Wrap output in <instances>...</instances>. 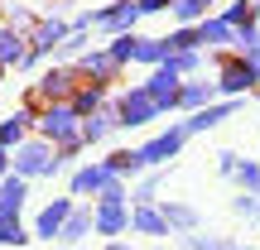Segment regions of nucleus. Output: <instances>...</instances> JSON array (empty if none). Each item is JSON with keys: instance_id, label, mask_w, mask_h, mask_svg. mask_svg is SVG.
Instances as JSON below:
<instances>
[{"instance_id": "1", "label": "nucleus", "mask_w": 260, "mask_h": 250, "mask_svg": "<svg viewBox=\"0 0 260 250\" xmlns=\"http://www.w3.org/2000/svg\"><path fill=\"white\" fill-rule=\"evenodd\" d=\"M73 154H63V149H53L48 139H24V145H15V154H10V164H15V178H53L63 173V164Z\"/></svg>"}, {"instance_id": "2", "label": "nucleus", "mask_w": 260, "mask_h": 250, "mask_svg": "<svg viewBox=\"0 0 260 250\" xmlns=\"http://www.w3.org/2000/svg\"><path fill=\"white\" fill-rule=\"evenodd\" d=\"M39 130H44V139L53 149H63V154H77V149H82V139H77V116H73L68 101L44 106V111H39Z\"/></svg>"}, {"instance_id": "3", "label": "nucleus", "mask_w": 260, "mask_h": 250, "mask_svg": "<svg viewBox=\"0 0 260 250\" xmlns=\"http://www.w3.org/2000/svg\"><path fill=\"white\" fill-rule=\"evenodd\" d=\"M116 125H125V130H135V125H149V121H159V106L145 96V87H125L121 96H116Z\"/></svg>"}, {"instance_id": "4", "label": "nucleus", "mask_w": 260, "mask_h": 250, "mask_svg": "<svg viewBox=\"0 0 260 250\" xmlns=\"http://www.w3.org/2000/svg\"><path fill=\"white\" fill-rule=\"evenodd\" d=\"M77 82H82V77H77L73 67H48V73L34 82V92H29V96H34L39 106H58V101H68V96L77 92Z\"/></svg>"}, {"instance_id": "5", "label": "nucleus", "mask_w": 260, "mask_h": 250, "mask_svg": "<svg viewBox=\"0 0 260 250\" xmlns=\"http://www.w3.org/2000/svg\"><path fill=\"white\" fill-rule=\"evenodd\" d=\"M217 92L222 96H241V92H255L260 87V67H251L246 58H222V73H217Z\"/></svg>"}, {"instance_id": "6", "label": "nucleus", "mask_w": 260, "mask_h": 250, "mask_svg": "<svg viewBox=\"0 0 260 250\" xmlns=\"http://www.w3.org/2000/svg\"><path fill=\"white\" fill-rule=\"evenodd\" d=\"M140 87H145V96L159 106V116H164V111H174V106H178V87H183V77H178L174 67L159 63L154 73H149V82H140Z\"/></svg>"}, {"instance_id": "7", "label": "nucleus", "mask_w": 260, "mask_h": 250, "mask_svg": "<svg viewBox=\"0 0 260 250\" xmlns=\"http://www.w3.org/2000/svg\"><path fill=\"white\" fill-rule=\"evenodd\" d=\"M183 139H188V135H183V125H169L164 135H154L149 145H140L135 154H140V164H145V168H159V164H169V159H178Z\"/></svg>"}, {"instance_id": "8", "label": "nucleus", "mask_w": 260, "mask_h": 250, "mask_svg": "<svg viewBox=\"0 0 260 250\" xmlns=\"http://www.w3.org/2000/svg\"><path fill=\"white\" fill-rule=\"evenodd\" d=\"M68 212H73V197H53V202L39 212V222H34V231H29V236H34V241H58Z\"/></svg>"}, {"instance_id": "9", "label": "nucleus", "mask_w": 260, "mask_h": 250, "mask_svg": "<svg viewBox=\"0 0 260 250\" xmlns=\"http://www.w3.org/2000/svg\"><path fill=\"white\" fill-rule=\"evenodd\" d=\"M92 231L96 236H125L130 231V207H106V202H96V212H92Z\"/></svg>"}, {"instance_id": "10", "label": "nucleus", "mask_w": 260, "mask_h": 250, "mask_svg": "<svg viewBox=\"0 0 260 250\" xmlns=\"http://www.w3.org/2000/svg\"><path fill=\"white\" fill-rule=\"evenodd\" d=\"M24 197H29V183H24V178H15V173L0 178V222H19Z\"/></svg>"}, {"instance_id": "11", "label": "nucleus", "mask_w": 260, "mask_h": 250, "mask_svg": "<svg viewBox=\"0 0 260 250\" xmlns=\"http://www.w3.org/2000/svg\"><path fill=\"white\" fill-rule=\"evenodd\" d=\"M73 73H77V77H92L96 87H106V82H116V73H121V67L106 58V48H92V53H82V63H77Z\"/></svg>"}, {"instance_id": "12", "label": "nucleus", "mask_w": 260, "mask_h": 250, "mask_svg": "<svg viewBox=\"0 0 260 250\" xmlns=\"http://www.w3.org/2000/svg\"><path fill=\"white\" fill-rule=\"evenodd\" d=\"M111 178H116V173H111V168L102 164V159H96V164H82V168L73 173V197H87V193L96 197V193H102L106 183H111Z\"/></svg>"}, {"instance_id": "13", "label": "nucleus", "mask_w": 260, "mask_h": 250, "mask_svg": "<svg viewBox=\"0 0 260 250\" xmlns=\"http://www.w3.org/2000/svg\"><path fill=\"white\" fill-rule=\"evenodd\" d=\"M232 111H236V101H212V106H203V111H193V116L183 121V135H203V130L222 125Z\"/></svg>"}, {"instance_id": "14", "label": "nucleus", "mask_w": 260, "mask_h": 250, "mask_svg": "<svg viewBox=\"0 0 260 250\" xmlns=\"http://www.w3.org/2000/svg\"><path fill=\"white\" fill-rule=\"evenodd\" d=\"M106 101H111V96H106V87H96V82H87V87H77L73 92V116L77 121H87V116H96V111H106Z\"/></svg>"}, {"instance_id": "15", "label": "nucleus", "mask_w": 260, "mask_h": 250, "mask_svg": "<svg viewBox=\"0 0 260 250\" xmlns=\"http://www.w3.org/2000/svg\"><path fill=\"white\" fill-rule=\"evenodd\" d=\"M29 125H34V111H10L5 121H0V149H15V145H24L29 139Z\"/></svg>"}, {"instance_id": "16", "label": "nucleus", "mask_w": 260, "mask_h": 250, "mask_svg": "<svg viewBox=\"0 0 260 250\" xmlns=\"http://www.w3.org/2000/svg\"><path fill=\"white\" fill-rule=\"evenodd\" d=\"M130 231H140V236H169L164 212H159L154 202H140L135 212H130Z\"/></svg>"}, {"instance_id": "17", "label": "nucleus", "mask_w": 260, "mask_h": 250, "mask_svg": "<svg viewBox=\"0 0 260 250\" xmlns=\"http://www.w3.org/2000/svg\"><path fill=\"white\" fill-rule=\"evenodd\" d=\"M29 58V39L15 29H0V67H24Z\"/></svg>"}, {"instance_id": "18", "label": "nucleus", "mask_w": 260, "mask_h": 250, "mask_svg": "<svg viewBox=\"0 0 260 250\" xmlns=\"http://www.w3.org/2000/svg\"><path fill=\"white\" fill-rule=\"evenodd\" d=\"M212 101H217L212 82H183L178 87V106H183V111H203V106H212Z\"/></svg>"}, {"instance_id": "19", "label": "nucleus", "mask_w": 260, "mask_h": 250, "mask_svg": "<svg viewBox=\"0 0 260 250\" xmlns=\"http://www.w3.org/2000/svg\"><path fill=\"white\" fill-rule=\"evenodd\" d=\"M159 212H164V226H169V231H198V207H188V202H164Z\"/></svg>"}, {"instance_id": "20", "label": "nucleus", "mask_w": 260, "mask_h": 250, "mask_svg": "<svg viewBox=\"0 0 260 250\" xmlns=\"http://www.w3.org/2000/svg\"><path fill=\"white\" fill-rule=\"evenodd\" d=\"M198 44H207V48H222V44H232L236 39V29L232 24H222V19H198Z\"/></svg>"}, {"instance_id": "21", "label": "nucleus", "mask_w": 260, "mask_h": 250, "mask_svg": "<svg viewBox=\"0 0 260 250\" xmlns=\"http://www.w3.org/2000/svg\"><path fill=\"white\" fill-rule=\"evenodd\" d=\"M92 236V212H68V222H63V231H58V241H68V245H77V241H87Z\"/></svg>"}, {"instance_id": "22", "label": "nucleus", "mask_w": 260, "mask_h": 250, "mask_svg": "<svg viewBox=\"0 0 260 250\" xmlns=\"http://www.w3.org/2000/svg\"><path fill=\"white\" fill-rule=\"evenodd\" d=\"M135 48H140V34L130 29V34H116L111 44H106V58H111L116 67H125V63H135Z\"/></svg>"}, {"instance_id": "23", "label": "nucleus", "mask_w": 260, "mask_h": 250, "mask_svg": "<svg viewBox=\"0 0 260 250\" xmlns=\"http://www.w3.org/2000/svg\"><path fill=\"white\" fill-rule=\"evenodd\" d=\"M102 164H106V168H111V173H116V178H135V173H140V168H145V164H140V154H135V149H116V154H106V159H102Z\"/></svg>"}, {"instance_id": "24", "label": "nucleus", "mask_w": 260, "mask_h": 250, "mask_svg": "<svg viewBox=\"0 0 260 250\" xmlns=\"http://www.w3.org/2000/svg\"><path fill=\"white\" fill-rule=\"evenodd\" d=\"M207 5H217V0H178V5H174L178 29H193L198 19H207Z\"/></svg>"}, {"instance_id": "25", "label": "nucleus", "mask_w": 260, "mask_h": 250, "mask_svg": "<svg viewBox=\"0 0 260 250\" xmlns=\"http://www.w3.org/2000/svg\"><path fill=\"white\" fill-rule=\"evenodd\" d=\"M169 53H198V29H174L164 39V58Z\"/></svg>"}, {"instance_id": "26", "label": "nucleus", "mask_w": 260, "mask_h": 250, "mask_svg": "<svg viewBox=\"0 0 260 250\" xmlns=\"http://www.w3.org/2000/svg\"><path fill=\"white\" fill-rule=\"evenodd\" d=\"M236 183H241V193H251V197H260V164H251V159H241L236 164Z\"/></svg>"}, {"instance_id": "27", "label": "nucleus", "mask_w": 260, "mask_h": 250, "mask_svg": "<svg viewBox=\"0 0 260 250\" xmlns=\"http://www.w3.org/2000/svg\"><path fill=\"white\" fill-rule=\"evenodd\" d=\"M135 63H149V67H159V63H164V39H140V48H135Z\"/></svg>"}, {"instance_id": "28", "label": "nucleus", "mask_w": 260, "mask_h": 250, "mask_svg": "<svg viewBox=\"0 0 260 250\" xmlns=\"http://www.w3.org/2000/svg\"><path fill=\"white\" fill-rule=\"evenodd\" d=\"M96 202H106V207H125L130 197H125V178H111V183L96 193Z\"/></svg>"}, {"instance_id": "29", "label": "nucleus", "mask_w": 260, "mask_h": 250, "mask_svg": "<svg viewBox=\"0 0 260 250\" xmlns=\"http://www.w3.org/2000/svg\"><path fill=\"white\" fill-rule=\"evenodd\" d=\"M29 241H34V236H29L24 231V226H19V222H0V245H29Z\"/></svg>"}, {"instance_id": "30", "label": "nucleus", "mask_w": 260, "mask_h": 250, "mask_svg": "<svg viewBox=\"0 0 260 250\" xmlns=\"http://www.w3.org/2000/svg\"><path fill=\"white\" fill-rule=\"evenodd\" d=\"M198 63H203V53H169L164 58V67H174L178 77H183V73H198Z\"/></svg>"}, {"instance_id": "31", "label": "nucleus", "mask_w": 260, "mask_h": 250, "mask_svg": "<svg viewBox=\"0 0 260 250\" xmlns=\"http://www.w3.org/2000/svg\"><path fill=\"white\" fill-rule=\"evenodd\" d=\"M183 245H188V250H222L226 241H217V236H203V231H183Z\"/></svg>"}, {"instance_id": "32", "label": "nucleus", "mask_w": 260, "mask_h": 250, "mask_svg": "<svg viewBox=\"0 0 260 250\" xmlns=\"http://www.w3.org/2000/svg\"><path fill=\"white\" fill-rule=\"evenodd\" d=\"M154 193H159V173H149L145 183H140V193H135V207L140 202H154Z\"/></svg>"}, {"instance_id": "33", "label": "nucleus", "mask_w": 260, "mask_h": 250, "mask_svg": "<svg viewBox=\"0 0 260 250\" xmlns=\"http://www.w3.org/2000/svg\"><path fill=\"white\" fill-rule=\"evenodd\" d=\"M236 164H241V159H236L232 149H222V154H217V173H222V178H232V173H236Z\"/></svg>"}, {"instance_id": "34", "label": "nucleus", "mask_w": 260, "mask_h": 250, "mask_svg": "<svg viewBox=\"0 0 260 250\" xmlns=\"http://www.w3.org/2000/svg\"><path fill=\"white\" fill-rule=\"evenodd\" d=\"M255 202H260V197H251V193H241V197H236L232 207H236V217H251V212H255Z\"/></svg>"}, {"instance_id": "35", "label": "nucleus", "mask_w": 260, "mask_h": 250, "mask_svg": "<svg viewBox=\"0 0 260 250\" xmlns=\"http://www.w3.org/2000/svg\"><path fill=\"white\" fill-rule=\"evenodd\" d=\"M5 168H10V149H0V178H5Z\"/></svg>"}, {"instance_id": "36", "label": "nucleus", "mask_w": 260, "mask_h": 250, "mask_svg": "<svg viewBox=\"0 0 260 250\" xmlns=\"http://www.w3.org/2000/svg\"><path fill=\"white\" fill-rule=\"evenodd\" d=\"M106 250H130V245H125V241H111V245H106Z\"/></svg>"}, {"instance_id": "37", "label": "nucleus", "mask_w": 260, "mask_h": 250, "mask_svg": "<svg viewBox=\"0 0 260 250\" xmlns=\"http://www.w3.org/2000/svg\"><path fill=\"white\" fill-rule=\"evenodd\" d=\"M222 250H251V245H232V241H226V245H222Z\"/></svg>"}, {"instance_id": "38", "label": "nucleus", "mask_w": 260, "mask_h": 250, "mask_svg": "<svg viewBox=\"0 0 260 250\" xmlns=\"http://www.w3.org/2000/svg\"><path fill=\"white\" fill-rule=\"evenodd\" d=\"M159 5H164V10H174V5H178V0H159Z\"/></svg>"}, {"instance_id": "39", "label": "nucleus", "mask_w": 260, "mask_h": 250, "mask_svg": "<svg viewBox=\"0 0 260 250\" xmlns=\"http://www.w3.org/2000/svg\"><path fill=\"white\" fill-rule=\"evenodd\" d=\"M251 217H255V226H260V202H255V212H251Z\"/></svg>"}, {"instance_id": "40", "label": "nucleus", "mask_w": 260, "mask_h": 250, "mask_svg": "<svg viewBox=\"0 0 260 250\" xmlns=\"http://www.w3.org/2000/svg\"><path fill=\"white\" fill-rule=\"evenodd\" d=\"M0 77H5V67H0Z\"/></svg>"}]
</instances>
